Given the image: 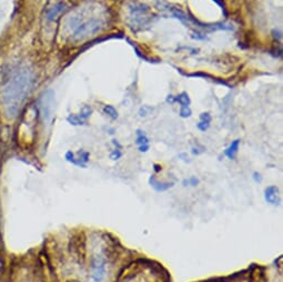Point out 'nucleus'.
<instances>
[{"label": "nucleus", "instance_id": "5", "mask_svg": "<svg viewBox=\"0 0 283 282\" xmlns=\"http://www.w3.org/2000/svg\"><path fill=\"white\" fill-rule=\"evenodd\" d=\"M92 108L89 106L83 107V109L79 111V113H71L68 117H67V122H68L72 126H83L86 125L88 122L89 118L91 117Z\"/></svg>", "mask_w": 283, "mask_h": 282}, {"label": "nucleus", "instance_id": "6", "mask_svg": "<svg viewBox=\"0 0 283 282\" xmlns=\"http://www.w3.org/2000/svg\"><path fill=\"white\" fill-rule=\"evenodd\" d=\"M89 157H90L89 152H87L85 150H80L77 153L72 151H67L65 154V158L68 163L72 164L73 166L83 167V168L87 167V164H88L89 161Z\"/></svg>", "mask_w": 283, "mask_h": 282}, {"label": "nucleus", "instance_id": "2", "mask_svg": "<svg viewBox=\"0 0 283 282\" xmlns=\"http://www.w3.org/2000/svg\"><path fill=\"white\" fill-rule=\"evenodd\" d=\"M106 20L99 15H93L90 9L80 10L67 19V27L75 40H83L96 35L105 28Z\"/></svg>", "mask_w": 283, "mask_h": 282}, {"label": "nucleus", "instance_id": "13", "mask_svg": "<svg viewBox=\"0 0 283 282\" xmlns=\"http://www.w3.org/2000/svg\"><path fill=\"white\" fill-rule=\"evenodd\" d=\"M104 112L105 115H107L108 117H110L112 120H116L118 118V111L116 110L113 106H109L107 105L104 107Z\"/></svg>", "mask_w": 283, "mask_h": 282}, {"label": "nucleus", "instance_id": "11", "mask_svg": "<svg viewBox=\"0 0 283 282\" xmlns=\"http://www.w3.org/2000/svg\"><path fill=\"white\" fill-rule=\"evenodd\" d=\"M174 102H177L181 105L180 109H185V108H190V104L191 100L190 97L188 96L187 92H181L180 95H178L177 97H174Z\"/></svg>", "mask_w": 283, "mask_h": 282}, {"label": "nucleus", "instance_id": "4", "mask_svg": "<svg viewBox=\"0 0 283 282\" xmlns=\"http://www.w3.org/2000/svg\"><path fill=\"white\" fill-rule=\"evenodd\" d=\"M107 274V259L104 254H94L91 259L92 282H104Z\"/></svg>", "mask_w": 283, "mask_h": 282}, {"label": "nucleus", "instance_id": "18", "mask_svg": "<svg viewBox=\"0 0 283 282\" xmlns=\"http://www.w3.org/2000/svg\"><path fill=\"white\" fill-rule=\"evenodd\" d=\"M150 149V146H140L139 147V151L140 152H147Z\"/></svg>", "mask_w": 283, "mask_h": 282}, {"label": "nucleus", "instance_id": "12", "mask_svg": "<svg viewBox=\"0 0 283 282\" xmlns=\"http://www.w3.org/2000/svg\"><path fill=\"white\" fill-rule=\"evenodd\" d=\"M137 139H136V143L137 145L140 147V146H149V143L150 140L149 138H148V136L146 135V133L143 131V130H137Z\"/></svg>", "mask_w": 283, "mask_h": 282}, {"label": "nucleus", "instance_id": "9", "mask_svg": "<svg viewBox=\"0 0 283 282\" xmlns=\"http://www.w3.org/2000/svg\"><path fill=\"white\" fill-rule=\"evenodd\" d=\"M239 147H240V140L239 139L232 141L231 145L229 146L226 149L225 154L230 160H233L235 157H237L238 151H239Z\"/></svg>", "mask_w": 283, "mask_h": 282}, {"label": "nucleus", "instance_id": "14", "mask_svg": "<svg viewBox=\"0 0 283 282\" xmlns=\"http://www.w3.org/2000/svg\"><path fill=\"white\" fill-rule=\"evenodd\" d=\"M121 157H123V151H121V148H118V149H114L110 153V158L112 160H119Z\"/></svg>", "mask_w": 283, "mask_h": 282}, {"label": "nucleus", "instance_id": "7", "mask_svg": "<svg viewBox=\"0 0 283 282\" xmlns=\"http://www.w3.org/2000/svg\"><path fill=\"white\" fill-rule=\"evenodd\" d=\"M265 199L269 205L277 207L280 205V196L279 189L277 186H269L265 190Z\"/></svg>", "mask_w": 283, "mask_h": 282}, {"label": "nucleus", "instance_id": "15", "mask_svg": "<svg viewBox=\"0 0 283 282\" xmlns=\"http://www.w3.org/2000/svg\"><path fill=\"white\" fill-rule=\"evenodd\" d=\"M199 184V179L197 177H191V178H189L187 180L184 181V186H191V187H195Z\"/></svg>", "mask_w": 283, "mask_h": 282}, {"label": "nucleus", "instance_id": "16", "mask_svg": "<svg viewBox=\"0 0 283 282\" xmlns=\"http://www.w3.org/2000/svg\"><path fill=\"white\" fill-rule=\"evenodd\" d=\"M191 113H192V111L190 108H185V109H180L179 115L181 118H188L191 116Z\"/></svg>", "mask_w": 283, "mask_h": 282}, {"label": "nucleus", "instance_id": "3", "mask_svg": "<svg viewBox=\"0 0 283 282\" xmlns=\"http://www.w3.org/2000/svg\"><path fill=\"white\" fill-rule=\"evenodd\" d=\"M53 105H55V92L49 89L45 91L39 99V111L45 124L50 123L52 119Z\"/></svg>", "mask_w": 283, "mask_h": 282}, {"label": "nucleus", "instance_id": "17", "mask_svg": "<svg viewBox=\"0 0 283 282\" xmlns=\"http://www.w3.org/2000/svg\"><path fill=\"white\" fill-rule=\"evenodd\" d=\"M252 178H253V180H254L257 184H259V183H261V181H262V177H261V174H260L259 172H254Z\"/></svg>", "mask_w": 283, "mask_h": 282}, {"label": "nucleus", "instance_id": "8", "mask_svg": "<svg viewBox=\"0 0 283 282\" xmlns=\"http://www.w3.org/2000/svg\"><path fill=\"white\" fill-rule=\"evenodd\" d=\"M210 124H211V115L209 112H204L200 115V122L197 125V128L202 132H206L209 128H210Z\"/></svg>", "mask_w": 283, "mask_h": 282}, {"label": "nucleus", "instance_id": "10", "mask_svg": "<svg viewBox=\"0 0 283 282\" xmlns=\"http://www.w3.org/2000/svg\"><path fill=\"white\" fill-rule=\"evenodd\" d=\"M149 183L153 189H156L157 191H166L168 189H170V188H172L173 186V184L171 183H159L154 176H151Z\"/></svg>", "mask_w": 283, "mask_h": 282}, {"label": "nucleus", "instance_id": "1", "mask_svg": "<svg viewBox=\"0 0 283 282\" xmlns=\"http://www.w3.org/2000/svg\"><path fill=\"white\" fill-rule=\"evenodd\" d=\"M36 84V75L27 66L13 70L8 82L2 89V103L5 112L9 118H16L26 100L29 98Z\"/></svg>", "mask_w": 283, "mask_h": 282}]
</instances>
